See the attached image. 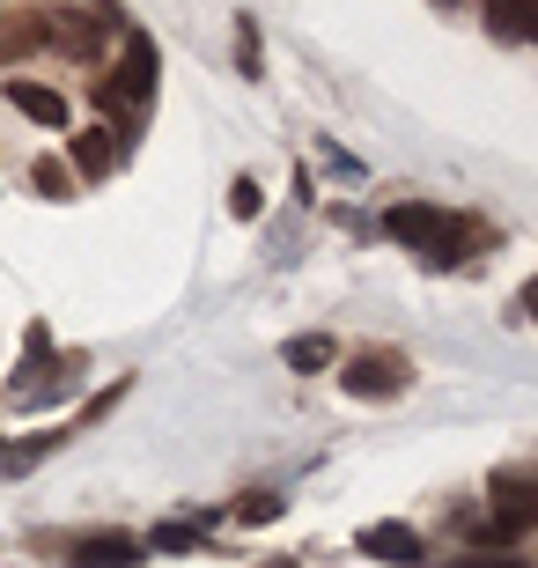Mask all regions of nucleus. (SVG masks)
<instances>
[{
    "mask_svg": "<svg viewBox=\"0 0 538 568\" xmlns=\"http://www.w3.org/2000/svg\"><path fill=\"white\" fill-rule=\"evenodd\" d=\"M384 230H392L406 252H420L428 266H457V258L473 252V222H465V214H443V207H392Z\"/></svg>",
    "mask_w": 538,
    "mask_h": 568,
    "instance_id": "f257e3e1",
    "label": "nucleus"
},
{
    "mask_svg": "<svg viewBox=\"0 0 538 568\" xmlns=\"http://www.w3.org/2000/svg\"><path fill=\"white\" fill-rule=\"evenodd\" d=\"M538 525V473L531 465H509L495 473V503H487V539L495 547H524Z\"/></svg>",
    "mask_w": 538,
    "mask_h": 568,
    "instance_id": "f03ea898",
    "label": "nucleus"
},
{
    "mask_svg": "<svg viewBox=\"0 0 538 568\" xmlns=\"http://www.w3.org/2000/svg\"><path fill=\"white\" fill-rule=\"evenodd\" d=\"M406 377H414V362L398 355V347H362V355H347V392L354 399H398L406 392Z\"/></svg>",
    "mask_w": 538,
    "mask_h": 568,
    "instance_id": "7ed1b4c3",
    "label": "nucleus"
},
{
    "mask_svg": "<svg viewBox=\"0 0 538 568\" xmlns=\"http://www.w3.org/2000/svg\"><path fill=\"white\" fill-rule=\"evenodd\" d=\"M148 97H155V44L125 38V67H111L104 82H97V104L125 111V104H148Z\"/></svg>",
    "mask_w": 538,
    "mask_h": 568,
    "instance_id": "20e7f679",
    "label": "nucleus"
},
{
    "mask_svg": "<svg viewBox=\"0 0 538 568\" xmlns=\"http://www.w3.org/2000/svg\"><path fill=\"white\" fill-rule=\"evenodd\" d=\"M38 22H44V44L67 52V60H89V52H104V38H111V22L89 16V8H52V16H38Z\"/></svg>",
    "mask_w": 538,
    "mask_h": 568,
    "instance_id": "39448f33",
    "label": "nucleus"
},
{
    "mask_svg": "<svg viewBox=\"0 0 538 568\" xmlns=\"http://www.w3.org/2000/svg\"><path fill=\"white\" fill-rule=\"evenodd\" d=\"M74 568H141V539L133 531H82L74 547H67Z\"/></svg>",
    "mask_w": 538,
    "mask_h": 568,
    "instance_id": "423d86ee",
    "label": "nucleus"
},
{
    "mask_svg": "<svg viewBox=\"0 0 538 568\" xmlns=\"http://www.w3.org/2000/svg\"><path fill=\"white\" fill-rule=\"evenodd\" d=\"M354 547L369 554V561H392V568H414L420 554H428V547H420V531H414V525H369L362 539H354Z\"/></svg>",
    "mask_w": 538,
    "mask_h": 568,
    "instance_id": "0eeeda50",
    "label": "nucleus"
},
{
    "mask_svg": "<svg viewBox=\"0 0 538 568\" xmlns=\"http://www.w3.org/2000/svg\"><path fill=\"white\" fill-rule=\"evenodd\" d=\"M67 148H74V170H82V178H111V170L125 163V141H119L111 126H89V133H74Z\"/></svg>",
    "mask_w": 538,
    "mask_h": 568,
    "instance_id": "6e6552de",
    "label": "nucleus"
},
{
    "mask_svg": "<svg viewBox=\"0 0 538 568\" xmlns=\"http://www.w3.org/2000/svg\"><path fill=\"white\" fill-rule=\"evenodd\" d=\"M38 44H44V22L30 16V8H8V16H0V67H8V60H30Z\"/></svg>",
    "mask_w": 538,
    "mask_h": 568,
    "instance_id": "1a4fd4ad",
    "label": "nucleus"
},
{
    "mask_svg": "<svg viewBox=\"0 0 538 568\" xmlns=\"http://www.w3.org/2000/svg\"><path fill=\"white\" fill-rule=\"evenodd\" d=\"M8 104L22 119H38V126H67V97L60 89H38V82H8Z\"/></svg>",
    "mask_w": 538,
    "mask_h": 568,
    "instance_id": "9d476101",
    "label": "nucleus"
},
{
    "mask_svg": "<svg viewBox=\"0 0 538 568\" xmlns=\"http://www.w3.org/2000/svg\"><path fill=\"white\" fill-rule=\"evenodd\" d=\"M487 22H495L509 44H524L538 30V0H487Z\"/></svg>",
    "mask_w": 538,
    "mask_h": 568,
    "instance_id": "9b49d317",
    "label": "nucleus"
},
{
    "mask_svg": "<svg viewBox=\"0 0 538 568\" xmlns=\"http://www.w3.org/2000/svg\"><path fill=\"white\" fill-rule=\"evenodd\" d=\"M30 185H38L44 200H67V192H74V170H67L60 155H38V170H30Z\"/></svg>",
    "mask_w": 538,
    "mask_h": 568,
    "instance_id": "f8f14e48",
    "label": "nucleus"
},
{
    "mask_svg": "<svg viewBox=\"0 0 538 568\" xmlns=\"http://www.w3.org/2000/svg\"><path fill=\"white\" fill-rule=\"evenodd\" d=\"M148 547L155 554H200V525H177V517H170V525L148 531Z\"/></svg>",
    "mask_w": 538,
    "mask_h": 568,
    "instance_id": "ddd939ff",
    "label": "nucleus"
},
{
    "mask_svg": "<svg viewBox=\"0 0 538 568\" xmlns=\"http://www.w3.org/2000/svg\"><path fill=\"white\" fill-rule=\"evenodd\" d=\"M281 355H288V369H332V339H325V333H311V339H288Z\"/></svg>",
    "mask_w": 538,
    "mask_h": 568,
    "instance_id": "4468645a",
    "label": "nucleus"
},
{
    "mask_svg": "<svg viewBox=\"0 0 538 568\" xmlns=\"http://www.w3.org/2000/svg\"><path fill=\"white\" fill-rule=\"evenodd\" d=\"M229 214H236V222H258V214H266V192L251 185V178H236V185H229Z\"/></svg>",
    "mask_w": 538,
    "mask_h": 568,
    "instance_id": "2eb2a0df",
    "label": "nucleus"
},
{
    "mask_svg": "<svg viewBox=\"0 0 538 568\" xmlns=\"http://www.w3.org/2000/svg\"><path fill=\"white\" fill-rule=\"evenodd\" d=\"M236 60H244V74H251V82H258V67H266V52H258V22H236Z\"/></svg>",
    "mask_w": 538,
    "mask_h": 568,
    "instance_id": "dca6fc26",
    "label": "nucleus"
},
{
    "mask_svg": "<svg viewBox=\"0 0 538 568\" xmlns=\"http://www.w3.org/2000/svg\"><path fill=\"white\" fill-rule=\"evenodd\" d=\"M281 495H251V503H236V525H273V517H281Z\"/></svg>",
    "mask_w": 538,
    "mask_h": 568,
    "instance_id": "f3484780",
    "label": "nucleus"
},
{
    "mask_svg": "<svg viewBox=\"0 0 538 568\" xmlns=\"http://www.w3.org/2000/svg\"><path fill=\"white\" fill-rule=\"evenodd\" d=\"M450 568H531L524 554H465V561H450Z\"/></svg>",
    "mask_w": 538,
    "mask_h": 568,
    "instance_id": "a211bd4d",
    "label": "nucleus"
},
{
    "mask_svg": "<svg viewBox=\"0 0 538 568\" xmlns=\"http://www.w3.org/2000/svg\"><path fill=\"white\" fill-rule=\"evenodd\" d=\"M435 8H457V0H435Z\"/></svg>",
    "mask_w": 538,
    "mask_h": 568,
    "instance_id": "6ab92c4d",
    "label": "nucleus"
},
{
    "mask_svg": "<svg viewBox=\"0 0 538 568\" xmlns=\"http://www.w3.org/2000/svg\"><path fill=\"white\" fill-rule=\"evenodd\" d=\"M273 568H288V561H273Z\"/></svg>",
    "mask_w": 538,
    "mask_h": 568,
    "instance_id": "aec40b11",
    "label": "nucleus"
}]
</instances>
